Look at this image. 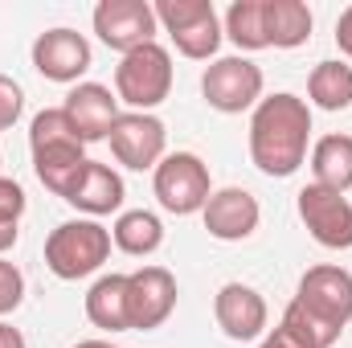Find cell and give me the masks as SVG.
Masks as SVG:
<instances>
[{
    "instance_id": "29",
    "label": "cell",
    "mask_w": 352,
    "mask_h": 348,
    "mask_svg": "<svg viewBox=\"0 0 352 348\" xmlns=\"http://www.w3.org/2000/svg\"><path fill=\"white\" fill-rule=\"evenodd\" d=\"M258 348H307V345H303L291 328H283V324H278L270 336H263V345H258Z\"/></svg>"
},
{
    "instance_id": "15",
    "label": "cell",
    "mask_w": 352,
    "mask_h": 348,
    "mask_svg": "<svg viewBox=\"0 0 352 348\" xmlns=\"http://www.w3.org/2000/svg\"><path fill=\"white\" fill-rule=\"evenodd\" d=\"M115 102H119V98L102 87V83H78V87L66 94L62 111H66V119L74 123V131H78L82 144H98V140L111 135V127H115V119H119V107H115Z\"/></svg>"
},
{
    "instance_id": "31",
    "label": "cell",
    "mask_w": 352,
    "mask_h": 348,
    "mask_svg": "<svg viewBox=\"0 0 352 348\" xmlns=\"http://www.w3.org/2000/svg\"><path fill=\"white\" fill-rule=\"evenodd\" d=\"M0 348H29V345H25V336L12 324H0Z\"/></svg>"
},
{
    "instance_id": "1",
    "label": "cell",
    "mask_w": 352,
    "mask_h": 348,
    "mask_svg": "<svg viewBox=\"0 0 352 348\" xmlns=\"http://www.w3.org/2000/svg\"><path fill=\"white\" fill-rule=\"evenodd\" d=\"M311 107L299 94H270L250 115V160L266 176H295L307 160Z\"/></svg>"
},
{
    "instance_id": "8",
    "label": "cell",
    "mask_w": 352,
    "mask_h": 348,
    "mask_svg": "<svg viewBox=\"0 0 352 348\" xmlns=\"http://www.w3.org/2000/svg\"><path fill=\"white\" fill-rule=\"evenodd\" d=\"M107 140H111L115 160L123 168H131V173H144V168L156 173V164L164 160V148H168V131H164V123L152 111H127V115H119Z\"/></svg>"
},
{
    "instance_id": "19",
    "label": "cell",
    "mask_w": 352,
    "mask_h": 348,
    "mask_svg": "<svg viewBox=\"0 0 352 348\" xmlns=\"http://www.w3.org/2000/svg\"><path fill=\"white\" fill-rule=\"evenodd\" d=\"M263 17L274 50H299L311 37V8L303 0H263Z\"/></svg>"
},
{
    "instance_id": "16",
    "label": "cell",
    "mask_w": 352,
    "mask_h": 348,
    "mask_svg": "<svg viewBox=\"0 0 352 348\" xmlns=\"http://www.w3.org/2000/svg\"><path fill=\"white\" fill-rule=\"evenodd\" d=\"M123 197H127L123 176L115 173V168H107V164H98V160H87V168H82L74 193H70L66 201H70L74 209L90 213V217H102V213L123 209Z\"/></svg>"
},
{
    "instance_id": "26",
    "label": "cell",
    "mask_w": 352,
    "mask_h": 348,
    "mask_svg": "<svg viewBox=\"0 0 352 348\" xmlns=\"http://www.w3.org/2000/svg\"><path fill=\"white\" fill-rule=\"evenodd\" d=\"M21 299H25V274L12 262H0V316L16 312Z\"/></svg>"
},
{
    "instance_id": "2",
    "label": "cell",
    "mask_w": 352,
    "mask_h": 348,
    "mask_svg": "<svg viewBox=\"0 0 352 348\" xmlns=\"http://www.w3.org/2000/svg\"><path fill=\"white\" fill-rule=\"evenodd\" d=\"M111 259V230L98 226L94 217H78V221H62L50 238H45V266L74 283L94 274L102 262Z\"/></svg>"
},
{
    "instance_id": "33",
    "label": "cell",
    "mask_w": 352,
    "mask_h": 348,
    "mask_svg": "<svg viewBox=\"0 0 352 348\" xmlns=\"http://www.w3.org/2000/svg\"><path fill=\"white\" fill-rule=\"evenodd\" d=\"M74 348H119V345H111V340H78Z\"/></svg>"
},
{
    "instance_id": "10",
    "label": "cell",
    "mask_w": 352,
    "mask_h": 348,
    "mask_svg": "<svg viewBox=\"0 0 352 348\" xmlns=\"http://www.w3.org/2000/svg\"><path fill=\"white\" fill-rule=\"evenodd\" d=\"M299 217L307 226V234L328 246V250H352V201L344 193H332L324 184H307L299 188Z\"/></svg>"
},
{
    "instance_id": "24",
    "label": "cell",
    "mask_w": 352,
    "mask_h": 348,
    "mask_svg": "<svg viewBox=\"0 0 352 348\" xmlns=\"http://www.w3.org/2000/svg\"><path fill=\"white\" fill-rule=\"evenodd\" d=\"M62 144H82L78 131H74V123L66 119V111H62V107L37 111L33 123H29V148L41 152V148H62Z\"/></svg>"
},
{
    "instance_id": "20",
    "label": "cell",
    "mask_w": 352,
    "mask_h": 348,
    "mask_svg": "<svg viewBox=\"0 0 352 348\" xmlns=\"http://www.w3.org/2000/svg\"><path fill=\"white\" fill-rule=\"evenodd\" d=\"M311 184H324L332 193L352 188V135H324L311 148Z\"/></svg>"
},
{
    "instance_id": "4",
    "label": "cell",
    "mask_w": 352,
    "mask_h": 348,
    "mask_svg": "<svg viewBox=\"0 0 352 348\" xmlns=\"http://www.w3.org/2000/svg\"><path fill=\"white\" fill-rule=\"evenodd\" d=\"M152 8H156V21L164 25V33L173 37V45L184 58L205 62V58L217 54L226 29L217 21L213 0H160Z\"/></svg>"
},
{
    "instance_id": "7",
    "label": "cell",
    "mask_w": 352,
    "mask_h": 348,
    "mask_svg": "<svg viewBox=\"0 0 352 348\" xmlns=\"http://www.w3.org/2000/svg\"><path fill=\"white\" fill-rule=\"evenodd\" d=\"M201 94L221 115H242L263 102V70L250 58H217L201 74Z\"/></svg>"
},
{
    "instance_id": "30",
    "label": "cell",
    "mask_w": 352,
    "mask_h": 348,
    "mask_svg": "<svg viewBox=\"0 0 352 348\" xmlns=\"http://www.w3.org/2000/svg\"><path fill=\"white\" fill-rule=\"evenodd\" d=\"M336 45H340L344 58H352V4L340 12V21H336Z\"/></svg>"
},
{
    "instance_id": "21",
    "label": "cell",
    "mask_w": 352,
    "mask_h": 348,
    "mask_svg": "<svg viewBox=\"0 0 352 348\" xmlns=\"http://www.w3.org/2000/svg\"><path fill=\"white\" fill-rule=\"evenodd\" d=\"M111 242H115L123 254L148 259V254L160 250V242H164V226H160V217L148 213V209H127V213H119V221L111 226Z\"/></svg>"
},
{
    "instance_id": "22",
    "label": "cell",
    "mask_w": 352,
    "mask_h": 348,
    "mask_svg": "<svg viewBox=\"0 0 352 348\" xmlns=\"http://www.w3.org/2000/svg\"><path fill=\"white\" fill-rule=\"evenodd\" d=\"M307 98L320 111H344L352 107V66L344 62H320L307 78Z\"/></svg>"
},
{
    "instance_id": "25",
    "label": "cell",
    "mask_w": 352,
    "mask_h": 348,
    "mask_svg": "<svg viewBox=\"0 0 352 348\" xmlns=\"http://www.w3.org/2000/svg\"><path fill=\"white\" fill-rule=\"evenodd\" d=\"M283 328H291V332H295V336H299V340H303L307 348H332L336 340H340L332 328L316 324V320H311V316H307V312L295 303V299H291V307L283 312Z\"/></svg>"
},
{
    "instance_id": "14",
    "label": "cell",
    "mask_w": 352,
    "mask_h": 348,
    "mask_svg": "<svg viewBox=\"0 0 352 348\" xmlns=\"http://www.w3.org/2000/svg\"><path fill=\"white\" fill-rule=\"evenodd\" d=\"M213 320L230 340H258L266 332V299L246 283H226L213 299Z\"/></svg>"
},
{
    "instance_id": "3",
    "label": "cell",
    "mask_w": 352,
    "mask_h": 348,
    "mask_svg": "<svg viewBox=\"0 0 352 348\" xmlns=\"http://www.w3.org/2000/svg\"><path fill=\"white\" fill-rule=\"evenodd\" d=\"M173 90V58L160 41H148L119 58L115 66V98H123L131 111H152Z\"/></svg>"
},
{
    "instance_id": "27",
    "label": "cell",
    "mask_w": 352,
    "mask_h": 348,
    "mask_svg": "<svg viewBox=\"0 0 352 348\" xmlns=\"http://www.w3.org/2000/svg\"><path fill=\"white\" fill-rule=\"evenodd\" d=\"M25 111V90L16 87L8 74H0V131H8Z\"/></svg>"
},
{
    "instance_id": "5",
    "label": "cell",
    "mask_w": 352,
    "mask_h": 348,
    "mask_svg": "<svg viewBox=\"0 0 352 348\" xmlns=\"http://www.w3.org/2000/svg\"><path fill=\"white\" fill-rule=\"evenodd\" d=\"M152 188H156V201L176 213V217H188V213H201L205 201H209V168L201 156L192 152H173L156 164L152 176Z\"/></svg>"
},
{
    "instance_id": "9",
    "label": "cell",
    "mask_w": 352,
    "mask_h": 348,
    "mask_svg": "<svg viewBox=\"0 0 352 348\" xmlns=\"http://www.w3.org/2000/svg\"><path fill=\"white\" fill-rule=\"evenodd\" d=\"M156 8L148 0H102L94 8V33L115 54H131L156 41Z\"/></svg>"
},
{
    "instance_id": "6",
    "label": "cell",
    "mask_w": 352,
    "mask_h": 348,
    "mask_svg": "<svg viewBox=\"0 0 352 348\" xmlns=\"http://www.w3.org/2000/svg\"><path fill=\"white\" fill-rule=\"evenodd\" d=\"M295 303L324 328H332L336 336L344 332L352 320V274L344 266H311L299 279Z\"/></svg>"
},
{
    "instance_id": "13",
    "label": "cell",
    "mask_w": 352,
    "mask_h": 348,
    "mask_svg": "<svg viewBox=\"0 0 352 348\" xmlns=\"http://www.w3.org/2000/svg\"><path fill=\"white\" fill-rule=\"evenodd\" d=\"M201 217H205L209 238H217V242H242V238H250V234L258 230L263 209H258L254 193H246V188H234V184H230V188L209 193V201H205Z\"/></svg>"
},
{
    "instance_id": "11",
    "label": "cell",
    "mask_w": 352,
    "mask_h": 348,
    "mask_svg": "<svg viewBox=\"0 0 352 348\" xmlns=\"http://www.w3.org/2000/svg\"><path fill=\"white\" fill-rule=\"evenodd\" d=\"M176 312V279L164 266H140L127 274V320L135 332L160 328Z\"/></svg>"
},
{
    "instance_id": "23",
    "label": "cell",
    "mask_w": 352,
    "mask_h": 348,
    "mask_svg": "<svg viewBox=\"0 0 352 348\" xmlns=\"http://www.w3.org/2000/svg\"><path fill=\"white\" fill-rule=\"evenodd\" d=\"M226 37H230L238 50H270L263 0H234L230 12H226Z\"/></svg>"
},
{
    "instance_id": "12",
    "label": "cell",
    "mask_w": 352,
    "mask_h": 348,
    "mask_svg": "<svg viewBox=\"0 0 352 348\" xmlns=\"http://www.w3.org/2000/svg\"><path fill=\"white\" fill-rule=\"evenodd\" d=\"M33 70L50 83H78L90 70V41L74 29H45L33 41Z\"/></svg>"
},
{
    "instance_id": "18",
    "label": "cell",
    "mask_w": 352,
    "mask_h": 348,
    "mask_svg": "<svg viewBox=\"0 0 352 348\" xmlns=\"http://www.w3.org/2000/svg\"><path fill=\"white\" fill-rule=\"evenodd\" d=\"M87 316L102 332H131L127 320V274H102L87 291Z\"/></svg>"
},
{
    "instance_id": "17",
    "label": "cell",
    "mask_w": 352,
    "mask_h": 348,
    "mask_svg": "<svg viewBox=\"0 0 352 348\" xmlns=\"http://www.w3.org/2000/svg\"><path fill=\"white\" fill-rule=\"evenodd\" d=\"M87 168V144H62V148H41L33 152V173L54 197H70L78 176Z\"/></svg>"
},
{
    "instance_id": "28",
    "label": "cell",
    "mask_w": 352,
    "mask_h": 348,
    "mask_svg": "<svg viewBox=\"0 0 352 348\" xmlns=\"http://www.w3.org/2000/svg\"><path fill=\"white\" fill-rule=\"evenodd\" d=\"M21 213H25V188L12 176H0V221L4 226H16Z\"/></svg>"
},
{
    "instance_id": "32",
    "label": "cell",
    "mask_w": 352,
    "mask_h": 348,
    "mask_svg": "<svg viewBox=\"0 0 352 348\" xmlns=\"http://www.w3.org/2000/svg\"><path fill=\"white\" fill-rule=\"evenodd\" d=\"M16 234H21V230H16V226H4V221H0V254H4V250H12V246H16Z\"/></svg>"
}]
</instances>
